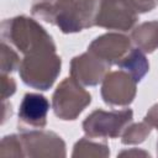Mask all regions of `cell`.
I'll list each match as a JSON object with an SVG mask.
<instances>
[{"mask_svg":"<svg viewBox=\"0 0 158 158\" xmlns=\"http://www.w3.org/2000/svg\"><path fill=\"white\" fill-rule=\"evenodd\" d=\"M101 0H33L32 14L54 23L64 33L79 32L95 25Z\"/></svg>","mask_w":158,"mask_h":158,"instance_id":"cell-1","label":"cell"},{"mask_svg":"<svg viewBox=\"0 0 158 158\" xmlns=\"http://www.w3.org/2000/svg\"><path fill=\"white\" fill-rule=\"evenodd\" d=\"M1 40L25 56L42 51H56L51 35L36 20L27 16L4 20L1 22Z\"/></svg>","mask_w":158,"mask_h":158,"instance_id":"cell-2","label":"cell"},{"mask_svg":"<svg viewBox=\"0 0 158 158\" xmlns=\"http://www.w3.org/2000/svg\"><path fill=\"white\" fill-rule=\"evenodd\" d=\"M62 59L56 51L31 53L21 60L19 73L22 81L38 90H48L60 73Z\"/></svg>","mask_w":158,"mask_h":158,"instance_id":"cell-3","label":"cell"},{"mask_svg":"<svg viewBox=\"0 0 158 158\" xmlns=\"http://www.w3.org/2000/svg\"><path fill=\"white\" fill-rule=\"evenodd\" d=\"M90 102V94L72 77L65 78L52 96V107L56 116L65 121L75 120Z\"/></svg>","mask_w":158,"mask_h":158,"instance_id":"cell-4","label":"cell"},{"mask_svg":"<svg viewBox=\"0 0 158 158\" xmlns=\"http://www.w3.org/2000/svg\"><path fill=\"white\" fill-rule=\"evenodd\" d=\"M133 118L131 109L105 111L98 109L84 121L83 130L91 138H116L123 133Z\"/></svg>","mask_w":158,"mask_h":158,"instance_id":"cell-5","label":"cell"},{"mask_svg":"<svg viewBox=\"0 0 158 158\" xmlns=\"http://www.w3.org/2000/svg\"><path fill=\"white\" fill-rule=\"evenodd\" d=\"M138 20V12L130 0H101L95 17L99 27L118 31L132 30Z\"/></svg>","mask_w":158,"mask_h":158,"instance_id":"cell-6","label":"cell"},{"mask_svg":"<svg viewBox=\"0 0 158 158\" xmlns=\"http://www.w3.org/2000/svg\"><path fill=\"white\" fill-rule=\"evenodd\" d=\"M25 157H65V143L60 136L46 130H25L20 135Z\"/></svg>","mask_w":158,"mask_h":158,"instance_id":"cell-7","label":"cell"},{"mask_svg":"<svg viewBox=\"0 0 158 158\" xmlns=\"http://www.w3.org/2000/svg\"><path fill=\"white\" fill-rule=\"evenodd\" d=\"M137 81L123 69L110 72L102 79L101 98L111 106H128L135 96Z\"/></svg>","mask_w":158,"mask_h":158,"instance_id":"cell-8","label":"cell"},{"mask_svg":"<svg viewBox=\"0 0 158 158\" xmlns=\"http://www.w3.org/2000/svg\"><path fill=\"white\" fill-rule=\"evenodd\" d=\"M110 64L91 52L77 56L70 62V77L83 85H96L109 73Z\"/></svg>","mask_w":158,"mask_h":158,"instance_id":"cell-9","label":"cell"},{"mask_svg":"<svg viewBox=\"0 0 158 158\" xmlns=\"http://www.w3.org/2000/svg\"><path fill=\"white\" fill-rule=\"evenodd\" d=\"M88 51L106 63L118 64L131 51V38L122 33L109 32L96 37L88 47Z\"/></svg>","mask_w":158,"mask_h":158,"instance_id":"cell-10","label":"cell"},{"mask_svg":"<svg viewBox=\"0 0 158 158\" xmlns=\"http://www.w3.org/2000/svg\"><path fill=\"white\" fill-rule=\"evenodd\" d=\"M49 101L41 94L27 93L19 107V130L25 131L27 127L43 128L47 123Z\"/></svg>","mask_w":158,"mask_h":158,"instance_id":"cell-11","label":"cell"},{"mask_svg":"<svg viewBox=\"0 0 158 158\" xmlns=\"http://www.w3.org/2000/svg\"><path fill=\"white\" fill-rule=\"evenodd\" d=\"M132 42L144 53H152L158 48V21H148L138 25L131 32Z\"/></svg>","mask_w":158,"mask_h":158,"instance_id":"cell-12","label":"cell"},{"mask_svg":"<svg viewBox=\"0 0 158 158\" xmlns=\"http://www.w3.org/2000/svg\"><path fill=\"white\" fill-rule=\"evenodd\" d=\"M117 65L121 69L126 70L137 83L143 79L149 69V63L144 56V52L139 48H131V51Z\"/></svg>","mask_w":158,"mask_h":158,"instance_id":"cell-13","label":"cell"},{"mask_svg":"<svg viewBox=\"0 0 158 158\" xmlns=\"http://www.w3.org/2000/svg\"><path fill=\"white\" fill-rule=\"evenodd\" d=\"M110 149L106 143L93 141L91 137L80 138L75 144L72 157H109Z\"/></svg>","mask_w":158,"mask_h":158,"instance_id":"cell-14","label":"cell"},{"mask_svg":"<svg viewBox=\"0 0 158 158\" xmlns=\"http://www.w3.org/2000/svg\"><path fill=\"white\" fill-rule=\"evenodd\" d=\"M151 130H152V126L146 121L127 126V128L122 133L121 142L123 144H138V143H142L149 136Z\"/></svg>","mask_w":158,"mask_h":158,"instance_id":"cell-15","label":"cell"},{"mask_svg":"<svg viewBox=\"0 0 158 158\" xmlns=\"http://www.w3.org/2000/svg\"><path fill=\"white\" fill-rule=\"evenodd\" d=\"M20 64L21 60L17 52H15L12 46L6 43L5 41H1V73H11L15 69H19Z\"/></svg>","mask_w":158,"mask_h":158,"instance_id":"cell-16","label":"cell"},{"mask_svg":"<svg viewBox=\"0 0 158 158\" xmlns=\"http://www.w3.org/2000/svg\"><path fill=\"white\" fill-rule=\"evenodd\" d=\"M0 157H25L20 135H9L1 139Z\"/></svg>","mask_w":158,"mask_h":158,"instance_id":"cell-17","label":"cell"},{"mask_svg":"<svg viewBox=\"0 0 158 158\" xmlns=\"http://www.w3.org/2000/svg\"><path fill=\"white\" fill-rule=\"evenodd\" d=\"M16 91V83L14 78L1 73V100H6Z\"/></svg>","mask_w":158,"mask_h":158,"instance_id":"cell-18","label":"cell"},{"mask_svg":"<svg viewBox=\"0 0 158 158\" xmlns=\"http://www.w3.org/2000/svg\"><path fill=\"white\" fill-rule=\"evenodd\" d=\"M130 1L138 14L152 11L154 7L158 6V0H130Z\"/></svg>","mask_w":158,"mask_h":158,"instance_id":"cell-19","label":"cell"},{"mask_svg":"<svg viewBox=\"0 0 158 158\" xmlns=\"http://www.w3.org/2000/svg\"><path fill=\"white\" fill-rule=\"evenodd\" d=\"M144 121L158 130V102L154 104L144 116Z\"/></svg>","mask_w":158,"mask_h":158,"instance_id":"cell-20","label":"cell"},{"mask_svg":"<svg viewBox=\"0 0 158 158\" xmlns=\"http://www.w3.org/2000/svg\"><path fill=\"white\" fill-rule=\"evenodd\" d=\"M120 157H149V153L148 152H144L142 149H137V148H131L128 151H122L118 153Z\"/></svg>","mask_w":158,"mask_h":158,"instance_id":"cell-21","label":"cell"},{"mask_svg":"<svg viewBox=\"0 0 158 158\" xmlns=\"http://www.w3.org/2000/svg\"><path fill=\"white\" fill-rule=\"evenodd\" d=\"M12 110H11V104L6 102V100H2V123L6 121L9 116H11Z\"/></svg>","mask_w":158,"mask_h":158,"instance_id":"cell-22","label":"cell"},{"mask_svg":"<svg viewBox=\"0 0 158 158\" xmlns=\"http://www.w3.org/2000/svg\"><path fill=\"white\" fill-rule=\"evenodd\" d=\"M157 149H158V144H157Z\"/></svg>","mask_w":158,"mask_h":158,"instance_id":"cell-23","label":"cell"}]
</instances>
